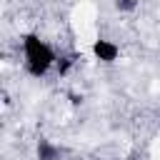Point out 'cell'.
<instances>
[{"label": "cell", "mask_w": 160, "mask_h": 160, "mask_svg": "<svg viewBox=\"0 0 160 160\" xmlns=\"http://www.w3.org/2000/svg\"><path fill=\"white\" fill-rule=\"evenodd\" d=\"M18 55H20L22 72L32 80L50 78L60 65L58 48L38 30H25L18 35Z\"/></svg>", "instance_id": "obj_1"}, {"label": "cell", "mask_w": 160, "mask_h": 160, "mask_svg": "<svg viewBox=\"0 0 160 160\" xmlns=\"http://www.w3.org/2000/svg\"><path fill=\"white\" fill-rule=\"evenodd\" d=\"M88 52H90V58H92L95 62H100V65H115V62H120V58H122V45H120L118 40L108 38V35H95V38L90 40V45H88Z\"/></svg>", "instance_id": "obj_2"}, {"label": "cell", "mask_w": 160, "mask_h": 160, "mask_svg": "<svg viewBox=\"0 0 160 160\" xmlns=\"http://www.w3.org/2000/svg\"><path fill=\"white\" fill-rule=\"evenodd\" d=\"M35 160H65V148L50 138H40L35 142Z\"/></svg>", "instance_id": "obj_3"}, {"label": "cell", "mask_w": 160, "mask_h": 160, "mask_svg": "<svg viewBox=\"0 0 160 160\" xmlns=\"http://www.w3.org/2000/svg\"><path fill=\"white\" fill-rule=\"evenodd\" d=\"M112 8L120 15H135L140 10V0H112Z\"/></svg>", "instance_id": "obj_4"}]
</instances>
